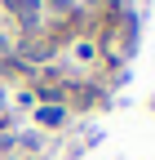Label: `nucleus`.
<instances>
[{
    "mask_svg": "<svg viewBox=\"0 0 155 160\" xmlns=\"http://www.w3.org/2000/svg\"><path fill=\"white\" fill-rule=\"evenodd\" d=\"M5 9H9V18H18L22 27H35V22H40V0H5Z\"/></svg>",
    "mask_w": 155,
    "mask_h": 160,
    "instance_id": "obj_1",
    "label": "nucleus"
},
{
    "mask_svg": "<svg viewBox=\"0 0 155 160\" xmlns=\"http://www.w3.org/2000/svg\"><path fill=\"white\" fill-rule=\"evenodd\" d=\"M35 116H40V125L58 129V125H62V120H67V107H58V102H45L40 111H35Z\"/></svg>",
    "mask_w": 155,
    "mask_h": 160,
    "instance_id": "obj_2",
    "label": "nucleus"
},
{
    "mask_svg": "<svg viewBox=\"0 0 155 160\" xmlns=\"http://www.w3.org/2000/svg\"><path fill=\"white\" fill-rule=\"evenodd\" d=\"M49 49H53V40H49V45H45V40H40V45L27 40V45H22V58H49Z\"/></svg>",
    "mask_w": 155,
    "mask_h": 160,
    "instance_id": "obj_3",
    "label": "nucleus"
},
{
    "mask_svg": "<svg viewBox=\"0 0 155 160\" xmlns=\"http://www.w3.org/2000/svg\"><path fill=\"white\" fill-rule=\"evenodd\" d=\"M0 58H9V36H0Z\"/></svg>",
    "mask_w": 155,
    "mask_h": 160,
    "instance_id": "obj_4",
    "label": "nucleus"
},
{
    "mask_svg": "<svg viewBox=\"0 0 155 160\" xmlns=\"http://www.w3.org/2000/svg\"><path fill=\"white\" fill-rule=\"evenodd\" d=\"M0 102H5V98H0Z\"/></svg>",
    "mask_w": 155,
    "mask_h": 160,
    "instance_id": "obj_5",
    "label": "nucleus"
}]
</instances>
